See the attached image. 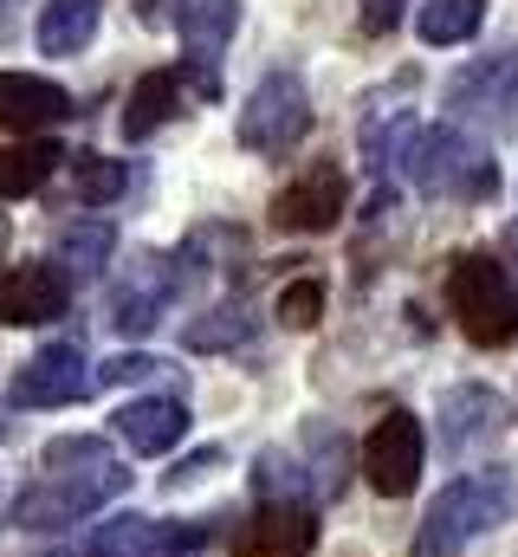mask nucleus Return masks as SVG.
<instances>
[{
    "label": "nucleus",
    "mask_w": 518,
    "mask_h": 557,
    "mask_svg": "<svg viewBox=\"0 0 518 557\" xmlns=\"http://www.w3.org/2000/svg\"><path fill=\"white\" fill-rule=\"evenodd\" d=\"M513 512H518V480L506 467H480V473L454 480L428 506V519L415 532V557H460L473 539H486L493 525H506Z\"/></svg>",
    "instance_id": "f257e3e1"
},
{
    "label": "nucleus",
    "mask_w": 518,
    "mask_h": 557,
    "mask_svg": "<svg viewBox=\"0 0 518 557\" xmlns=\"http://www.w3.org/2000/svg\"><path fill=\"white\" fill-rule=\"evenodd\" d=\"M408 182L434 201H493L499 195V162L486 156V143L467 137L460 124H434L415 131L408 156H402Z\"/></svg>",
    "instance_id": "f03ea898"
},
{
    "label": "nucleus",
    "mask_w": 518,
    "mask_h": 557,
    "mask_svg": "<svg viewBox=\"0 0 518 557\" xmlns=\"http://www.w3.org/2000/svg\"><path fill=\"white\" fill-rule=\"evenodd\" d=\"M447 311L480 350H506L518 337V278L493 253H460L447 267Z\"/></svg>",
    "instance_id": "7ed1b4c3"
},
{
    "label": "nucleus",
    "mask_w": 518,
    "mask_h": 557,
    "mask_svg": "<svg viewBox=\"0 0 518 557\" xmlns=\"http://www.w3.org/2000/svg\"><path fill=\"white\" fill-rule=\"evenodd\" d=\"M305 131H311V91L298 72H266L234 117V137L254 156H292V143H305Z\"/></svg>",
    "instance_id": "20e7f679"
},
{
    "label": "nucleus",
    "mask_w": 518,
    "mask_h": 557,
    "mask_svg": "<svg viewBox=\"0 0 518 557\" xmlns=\"http://www.w3.org/2000/svg\"><path fill=\"white\" fill-rule=\"evenodd\" d=\"M421 460H428V441H421V421L408 416V409H388V416L370 428V441H363V480H370V493H383V499H408V493H415Z\"/></svg>",
    "instance_id": "39448f33"
},
{
    "label": "nucleus",
    "mask_w": 518,
    "mask_h": 557,
    "mask_svg": "<svg viewBox=\"0 0 518 557\" xmlns=\"http://www.w3.org/2000/svg\"><path fill=\"white\" fill-rule=\"evenodd\" d=\"M447 111L454 117H473V124H518V46L493 52V59H473L447 78Z\"/></svg>",
    "instance_id": "423d86ee"
},
{
    "label": "nucleus",
    "mask_w": 518,
    "mask_h": 557,
    "mask_svg": "<svg viewBox=\"0 0 518 557\" xmlns=\"http://www.w3.org/2000/svg\"><path fill=\"white\" fill-rule=\"evenodd\" d=\"M350 208V182L337 162H311L305 175H292L279 195H272V227L285 234H331Z\"/></svg>",
    "instance_id": "0eeeda50"
},
{
    "label": "nucleus",
    "mask_w": 518,
    "mask_h": 557,
    "mask_svg": "<svg viewBox=\"0 0 518 557\" xmlns=\"http://www.w3.org/2000/svg\"><path fill=\"white\" fill-rule=\"evenodd\" d=\"M124 486H111V480H72V473H46L39 486H26L20 493V506H13V525L20 532H65V525H78L85 512H98L104 499H118Z\"/></svg>",
    "instance_id": "6e6552de"
},
{
    "label": "nucleus",
    "mask_w": 518,
    "mask_h": 557,
    "mask_svg": "<svg viewBox=\"0 0 518 557\" xmlns=\"http://www.w3.org/2000/svg\"><path fill=\"white\" fill-rule=\"evenodd\" d=\"M85 396H91V370H85L78 344H52V350L26 357L13 370V403L20 409H72Z\"/></svg>",
    "instance_id": "1a4fd4ad"
},
{
    "label": "nucleus",
    "mask_w": 518,
    "mask_h": 557,
    "mask_svg": "<svg viewBox=\"0 0 518 557\" xmlns=\"http://www.w3.org/2000/svg\"><path fill=\"white\" fill-rule=\"evenodd\" d=\"M65 311H72V278L59 273L52 260L0 273V324H52Z\"/></svg>",
    "instance_id": "9d476101"
},
{
    "label": "nucleus",
    "mask_w": 518,
    "mask_h": 557,
    "mask_svg": "<svg viewBox=\"0 0 518 557\" xmlns=\"http://www.w3.org/2000/svg\"><path fill=\"white\" fill-rule=\"evenodd\" d=\"M195 545H201V532H188V525L118 512L85 539V557H175V552H195Z\"/></svg>",
    "instance_id": "9b49d317"
},
{
    "label": "nucleus",
    "mask_w": 518,
    "mask_h": 557,
    "mask_svg": "<svg viewBox=\"0 0 518 557\" xmlns=\"http://www.w3.org/2000/svg\"><path fill=\"white\" fill-rule=\"evenodd\" d=\"M65 117H72V91L65 85L33 78V72H0V131L39 137V131H52Z\"/></svg>",
    "instance_id": "f8f14e48"
},
{
    "label": "nucleus",
    "mask_w": 518,
    "mask_h": 557,
    "mask_svg": "<svg viewBox=\"0 0 518 557\" xmlns=\"http://www.w3.org/2000/svg\"><path fill=\"white\" fill-rule=\"evenodd\" d=\"M240 26V0H188L182 7V46H188V65L201 72V91L214 98L221 85V52Z\"/></svg>",
    "instance_id": "ddd939ff"
},
{
    "label": "nucleus",
    "mask_w": 518,
    "mask_h": 557,
    "mask_svg": "<svg viewBox=\"0 0 518 557\" xmlns=\"http://www.w3.org/2000/svg\"><path fill=\"white\" fill-rule=\"evenodd\" d=\"M311 552H318L311 506H259L234 539V557H311Z\"/></svg>",
    "instance_id": "4468645a"
},
{
    "label": "nucleus",
    "mask_w": 518,
    "mask_h": 557,
    "mask_svg": "<svg viewBox=\"0 0 518 557\" xmlns=\"http://www.w3.org/2000/svg\"><path fill=\"white\" fill-rule=\"evenodd\" d=\"M175 292H182V273H169L162 260H143V267H136V273L118 285V292H111V324H118L124 337H143V331H156Z\"/></svg>",
    "instance_id": "2eb2a0df"
},
{
    "label": "nucleus",
    "mask_w": 518,
    "mask_h": 557,
    "mask_svg": "<svg viewBox=\"0 0 518 557\" xmlns=\"http://www.w3.org/2000/svg\"><path fill=\"white\" fill-rule=\"evenodd\" d=\"M499 421H506V403H499L486 383H454V389H441V447H447V454H467V447L486 441Z\"/></svg>",
    "instance_id": "dca6fc26"
},
{
    "label": "nucleus",
    "mask_w": 518,
    "mask_h": 557,
    "mask_svg": "<svg viewBox=\"0 0 518 557\" xmlns=\"http://www.w3.org/2000/svg\"><path fill=\"white\" fill-rule=\"evenodd\" d=\"M118 441L136 447V454H169L182 434H188V409L175 403V396H136L118 409Z\"/></svg>",
    "instance_id": "f3484780"
},
{
    "label": "nucleus",
    "mask_w": 518,
    "mask_h": 557,
    "mask_svg": "<svg viewBox=\"0 0 518 557\" xmlns=\"http://www.w3.org/2000/svg\"><path fill=\"white\" fill-rule=\"evenodd\" d=\"M175 117H182V72H169V65L143 72L124 98V137L149 143L162 124H175Z\"/></svg>",
    "instance_id": "a211bd4d"
},
{
    "label": "nucleus",
    "mask_w": 518,
    "mask_h": 557,
    "mask_svg": "<svg viewBox=\"0 0 518 557\" xmlns=\"http://www.w3.org/2000/svg\"><path fill=\"white\" fill-rule=\"evenodd\" d=\"M98 20H104V0H46L39 7V52L46 59H72L98 39Z\"/></svg>",
    "instance_id": "6ab92c4d"
},
{
    "label": "nucleus",
    "mask_w": 518,
    "mask_h": 557,
    "mask_svg": "<svg viewBox=\"0 0 518 557\" xmlns=\"http://www.w3.org/2000/svg\"><path fill=\"white\" fill-rule=\"evenodd\" d=\"M46 473H72V480H111V486H130L124 460L111 454V441L98 434H59L46 447Z\"/></svg>",
    "instance_id": "aec40b11"
},
{
    "label": "nucleus",
    "mask_w": 518,
    "mask_h": 557,
    "mask_svg": "<svg viewBox=\"0 0 518 557\" xmlns=\"http://www.w3.org/2000/svg\"><path fill=\"white\" fill-rule=\"evenodd\" d=\"M65 156H59V143L46 137H20L0 149V195L7 201H20V195H33V188H46V175L59 169Z\"/></svg>",
    "instance_id": "412c9836"
},
{
    "label": "nucleus",
    "mask_w": 518,
    "mask_h": 557,
    "mask_svg": "<svg viewBox=\"0 0 518 557\" xmlns=\"http://www.w3.org/2000/svg\"><path fill=\"white\" fill-rule=\"evenodd\" d=\"M254 311H247V298H227V305H214V311H201L188 331H182V344L188 350H201V357H214V350H240V344H254Z\"/></svg>",
    "instance_id": "4be33fe9"
},
{
    "label": "nucleus",
    "mask_w": 518,
    "mask_h": 557,
    "mask_svg": "<svg viewBox=\"0 0 518 557\" xmlns=\"http://www.w3.org/2000/svg\"><path fill=\"white\" fill-rule=\"evenodd\" d=\"M111 247H118V234H111V221H72L65 234H59V253H52V267L65 278H91L111 267Z\"/></svg>",
    "instance_id": "5701e85b"
},
{
    "label": "nucleus",
    "mask_w": 518,
    "mask_h": 557,
    "mask_svg": "<svg viewBox=\"0 0 518 557\" xmlns=\"http://www.w3.org/2000/svg\"><path fill=\"white\" fill-rule=\"evenodd\" d=\"M480 20H486L480 0H421V7H415V33H421L428 46H460V39L480 33Z\"/></svg>",
    "instance_id": "b1692460"
},
{
    "label": "nucleus",
    "mask_w": 518,
    "mask_h": 557,
    "mask_svg": "<svg viewBox=\"0 0 518 557\" xmlns=\"http://www.w3.org/2000/svg\"><path fill=\"white\" fill-rule=\"evenodd\" d=\"M254 493L266 506H311V480H305L298 454L266 447V454H259V473H254Z\"/></svg>",
    "instance_id": "393cba45"
},
{
    "label": "nucleus",
    "mask_w": 518,
    "mask_h": 557,
    "mask_svg": "<svg viewBox=\"0 0 518 557\" xmlns=\"http://www.w3.org/2000/svg\"><path fill=\"white\" fill-rule=\"evenodd\" d=\"M72 188H78V201H91V208H104V201H118L130 188V169L118 156H98V149H85V156H72Z\"/></svg>",
    "instance_id": "a878e982"
},
{
    "label": "nucleus",
    "mask_w": 518,
    "mask_h": 557,
    "mask_svg": "<svg viewBox=\"0 0 518 557\" xmlns=\"http://www.w3.org/2000/svg\"><path fill=\"white\" fill-rule=\"evenodd\" d=\"M324 278H292L285 292H279V324L285 331H318V318H324Z\"/></svg>",
    "instance_id": "bb28decb"
},
{
    "label": "nucleus",
    "mask_w": 518,
    "mask_h": 557,
    "mask_svg": "<svg viewBox=\"0 0 518 557\" xmlns=\"http://www.w3.org/2000/svg\"><path fill=\"white\" fill-rule=\"evenodd\" d=\"M156 370H162V363H156V357H143V350H136V357H111V363H104V370H98V383H143V376H156Z\"/></svg>",
    "instance_id": "cd10ccee"
},
{
    "label": "nucleus",
    "mask_w": 518,
    "mask_h": 557,
    "mask_svg": "<svg viewBox=\"0 0 518 557\" xmlns=\"http://www.w3.org/2000/svg\"><path fill=\"white\" fill-rule=\"evenodd\" d=\"M402 20V0H363V33L377 39V33H388Z\"/></svg>",
    "instance_id": "c85d7f7f"
},
{
    "label": "nucleus",
    "mask_w": 518,
    "mask_h": 557,
    "mask_svg": "<svg viewBox=\"0 0 518 557\" xmlns=\"http://www.w3.org/2000/svg\"><path fill=\"white\" fill-rule=\"evenodd\" d=\"M506 260L518 267V214H513V227H506Z\"/></svg>",
    "instance_id": "c756f323"
}]
</instances>
